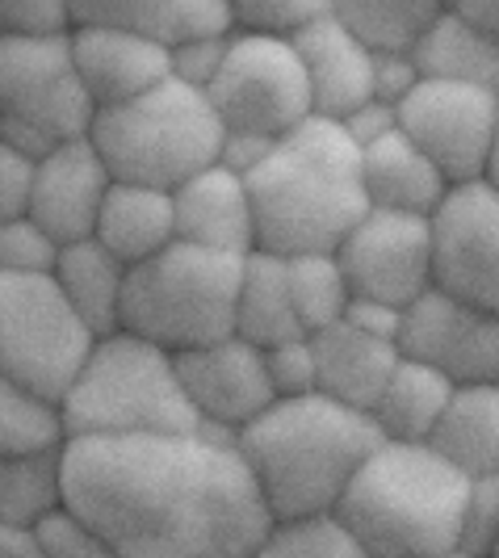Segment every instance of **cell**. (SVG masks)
I'll return each instance as SVG.
<instances>
[{
	"label": "cell",
	"mask_w": 499,
	"mask_h": 558,
	"mask_svg": "<svg viewBox=\"0 0 499 558\" xmlns=\"http://www.w3.org/2000/svg\"><path fill=\"white\" fill-rule=\"evenodd\" d=\"M382 441L378 420L324 391L278 399L235 437L273 521L340 508L349 483Z\"/></svg>",
	"instance_id": "cell-3"
},
{
	"label": "cell",
	"mask_w": 499,
	"mask_h": 558,
	"mask_svg": "<svg viewBox=\"0 0 499 558\" xmlns=\"http://www.w3.org/2000/svg\"><path fill=\"white\" fill-rule=\"evenodd\" d=\"M453 558H466V555H453Z\"/></svg>",
	"instance_id": "cell-49"
},
{
	"label": "cell",
	"mask_w": 499,
	"mask_h": 558,
	"mask_svg": "<svg viewBox=\"0 0 499 558\" xmlns=\"http://www.w3.org/2000/svg\"><path fill=\"white\" fill-rule=\"evenodd\" d=\"M101 336L68 303L56 278L0 274V378L63 399Z\"/></svg>",
	"instance_id": "cell-9"
},
{
	"label": "cell",
	"mask_w": 499,
	"mask_h": 558,
	"mask_svg": "<svg viewBox=\"0 0 499 558\" xmlns=\"http://www.w3.org/2000/svg\"><path fill=\"white\" fill-rule=\"evenodd\" d=\"M278 151V143L273 140H256V135H231L227 131V143H222V168H231V172H240V177H252L256 168L265 165L269 156Z\"/></svg>",
	"instance_id": "cell-45"
},
{
	"label": "cell",
	"mask_w": 499,
	"mask_h": 558,
	"mask_svg": "<svg viewBox=\"0 0 499 558\" xmlns=\"http://www.w3.org/2000/svg\"><path fill=\"white\" fill-rule=\"evenodd\" d=\"M0 558H51L42 537L34 530H9L0 525Z\"/></svg>",
	"instance_id": "cell-46"
},
{
	"label": "cell",
	"mask_w": 499,
	"mask_h": 558,
	"mask_svg": "<svg viewBox=\"0 0 499 558\" xmlns=\"http://www.w3.org/2000/svg\"><path fill=\"white\" fill-rule=\"evenodd\" d=\"M428 446L462 475H499V387H458Z\"/></svg>",
	"instance_id": "cell-25"
},
{
	"label": "cell",
	"mask_w": 499,
	"mask_h": 558,
	"mask_svg": "<svg viewBox=\"0 0 499 558\" xmlns=\"http://www.w3.org/2000/svg\"><path fill=\"white\" fill-rule=\"evenodd\" d=\"M68 508L122 558H256L273 530L235 437L215 428L72 441Z\"/></svg>",
	"instance_id": "cell-1"
},
{
	"label": "cell",
	"mask_w": 499,
	"mask_h": 558,
	"mask_svg": "<svg viewBox=\"0 0 499 558\" xmlns=\"http://www.w3.org/2000/svg\"><path fill=\"white\" fill-rule=\"evenodd\" d=\"M453 383L445 378L441 369L424 362H412L403 357L394 378L387 383V391L374 408V420L382 428L387 441H416V446H428L437 424H441L445 408L453 399Z\"/></svg>",
	"instance_id": "cell-27"
},
{
	"label": "cell",
	"mask_w": 499,
	"mask_h": 558,
	"mask_svg": "<svg viewBox=\"0 0 499 558\" xmlns=\"http://www.w3.org/2000/svg\"><path fill=\"white\" fill-rule=\"evenodd\" d=\"M374 97L387 101V106H403L416 84L424 81L416 68V56H374Z\"/></svg>",
	"instance_id": "cell-42"
},
{
	"label": "cell",
	"mask_w": 499,
	"mask_h": 558,
	"mask_svg": "<svg viewBox=\"0 0 499 558\" xmlns=\"http://www.w3.org/2000/svg\"><path fill=\"white\" fill-rule=\"evenodd\" d=\"M399 131L441 168L449 185L487 181L499 131V88L419 81L399 106Z\"/></svg>",
	"instance_id": "cell-11"
},
{
	"label": "cell",
	"mask_w": 499,
	"mask_h": 558,
	"mask_svg": "<svg viewBox=\"0 0 499 558\" xmlns=\"http://www.w3.org/2000/svg\"><path fill=\"white\" fill-rule=\"evenodd\" d=\"M403 319H407V311L387 307V303H369V299H353L349 315H344V324H353L357 332L382 336V340H399L403 336Z\"/></svg>",
	"instance_id": "cell-44"
},
{
	"label": "cell",
	"mask_w": 499,
	"mask_h": 558,
	"mask_svg": "<svg viewBox=\"0 0 499 558\" xmlns=\"http://www.w3.org/2000/svg\"><path fill=\"white\" fill-rule=\"evenodd\" d=\"M285 269H290V294H294V311H299L306 336L344 324L353 290H349V278H344L336 252L294 256V260H285Z\"/></svg>",
	"instance_id": "cell-32"
},
{
	"label": "cell",
	"mask_w": 499,
	"mask_h": 558,
	"mask_svg": "<svg viewBox=\"0 0 499 558\" xmlns=\"http://www.w3.org/2000/svg\"><path fill=\"white\" fill-rule=\"evenodd\" d=\"M93 240L101 248H110L126 269L160 256V252L181 240L177 235V194L151 190V185H131V181H113Z\"/></svg>",
	"instance_id": "cell-23"
},
{
	"label": "cell",
	"mask_w": 499,
	"mask_h": 558,
	"mask_svg": "<svg viewBox=\"0 0 499 558\" xmlns=\"http://www.w3.org/2000/svg\"><path fill=\"white\" fill-rule=\"evenodd\" d=\"M72 9L76 22L131 29L165 51H177L197 38L235 34L231 0H72Z\"/></svg>",
	"instance_id": "cell-20"
},
{
	"label": "cell",
	"mask_w": 499,
	"mask_h": 558,
	"mask_svg": "<svg viewBox=\"0 0 499 558\" xmlns=\"http://www.w3.org/2000/svg\"><path fill=\"white\" fill-rule=\"evenodd\" d=\"M113 190V172L106 168L93 140L63 143L38 165V185L29 202V219L42 223L59 244H81L93 240L101 206Z\"/></svg>",
	"instance_id": "cell-16"
},
{
	"label": "cell",
	"mask_w": 499,
	"mask_h": 558,
	"mask_svg": "<svg viewBox=\"0 0 499 558\" xmlns=\"http://www.w3.org/2000/svg\"><path fill=\"white\" fill-rule=\"evenodd\" d=\"M466 496L471 475L433 446L382 441L336 512L374 558H453L462 555Z\"/></svg>",
	"instance_id": "cell-4"
},
{
	"label": "cell",
	"mask_w": 499,
	"mask_h": 558,
	"mask_svg": "<svg viewBox=\"0 0 499 558\" xmlns=\"http://www.w3.org/2000/svg\"><path fill=\"white\" fill-rule=\"evenodd\" d=\"M0 26L9 38H68L76 34L72 0H4Z\"/></svg>",
	"instance_id": "cell-36"
},
{
	"label": "cell",
	"mask_w": 499,
	"mask_h": 558,
	"mask_svg": "<svg viewBox=\"0 0 499 558\" xmlns=\"http://www.w3.org/2000/svg\"><path fill=\"white\" fill-rule=\"evenodd\" d=\"M72 441L81 437H151L202 433L177 357L131 332L101 336L81 378L63 395Z\"/></svg>",
	"instance_id": "cell-7"
},
{
	"label": "cell",
	"mask_w": 499,
	"mask_h": 558,
	"mask_svg": "<svg viewBox=\"0 0 499 558\" xmlns=\"http://www.w3.org/2000/svg\"><path fill=\"white\" fill-rule=\"evenodd\" d=\"M244 265L248 256H227L177 240L172 248L131 269L118 332L151 340L172 357L231 340Z\"/></svg>",
	"instance_id": "cell-5"
},
{
	"label": "cell",
	"mask_w": 499,
	"mask_h": 558,
	"mask_svg": "<svg viewBox=\"0 0 499 558\" xmlns=\"http://www.w3.org/2000/svg\"><path fill=\"white\" fill-rule=\"evenodd\" d=\"M361 190H365L369 210L433 219L453 185L445 181V172L419 151L416 143L403 131H394L382 143L361 151Z\"/></svg>",
	"instance_id": "cell-22"
},
{
	"label": "cell",
	"mask_w": 499,
	"mask_h": 558,
	"mask_svg": "<svg viewBox=\"0 0 499 558\" xmlns=\"http://www.w3.org/2000/svg\"><path fill=\"white\" fill-rule=\"evenodd\" d=\"M445 0H336V17L374 56H416Z\"/></svg>",
	"instance_id": "cell-30"
},
{
	"label": "cell",
	"mask_w": 499,
	"mask_h": 558,
	"mask_svg": "<svg viewBox=\"0 0 499 558\" xmlns=\"http://www.w3.org/2000/svg\"><path fill=\"white\" fill-rule=\"evenodd\" d=\"M88 140L101 151L113 181L177 194L185 181L222 160L227 126L210 93L172 76L131 106L97 113Z\"/></svg>",
	"instance_id": "cell-6"
},
{
	"label": "cell",
	"mask_w": 499,
	"mask_h": 558,
	"mask_svg": "<svg viewBox=\"0 0 499 558\" xmlns=\"http://www.w3.org/2000/svg\"><path fill=\"white\" fill-rule=\"evenodd\" d=\"M235 336L256 349H278L285 340H299L303 324L290 294V269L281 256L252 252L244 265V286H240V315H235Z\"/></svg>",
	"instance_id": "cell-28"
},
{
	"label": "cell",
	"mask_w": 499,
	"mask_h": 558,
	"mask_svg": "<svg viewBox=\"0 0 499 558\" xmlns=\"http://www.w3.org/2000/svg\"><path fill=\"white\" fill-rule=\"evenodd\" d=\"M487 181L499 185V131H496V147H491V168H487Z\"/></svg>",
	"instance_id": "cell-48"
},
{
	"label": "cell",
	"mask_w": 499,
	"mask_h": 558,
	"mask_svg": "<svg viewBox=\"0 0 499 558\" xmlns=\"http://www.w3.org/2000/svg\"><path fill=\"white\" fill-rule=\"evenodd\" d=\"M353 299L412 311L437 290L433 281V219L369 210L336 252Z\"/></svg>",
	"instance_id": "cell-12"
},
{
	"label": "cell",
	"mask_w": 499,
	"mask_h": 558,
	"mask_svg": "<svg viewBox=\"0 0 499 558\" xmlns=\"http://www.w3.org/2000/svg\"><path fill=\"white\" fill-rule=\"evenodd\" d=\"M453 4L499 47V0H453Z\"/></svg>",
	"instance_id": "cell-47"
},
{
	"label": "cell",
	"mask_w": 499,
	"mask_h": 558,
	"mask_svg": "<svg viewBox=\"0 0 499 558\" xmlns=\"http://www.w3.org/2000/svg\"><path fill=\"white\" fill-rule=\"evenodd\" d=\"M231 9H235V29L269 34V38H290L294 43L332 4L328 0H231Z\"/></svg>",
	"instance_id": "cell-35"
},
{
	"label": "cell",
	"mask_w": 499,
	"mask_h": 558,
	"mask_svg": "<svg viewBox=\"0 0 499 558\" xmlns=\"http://www.w3.org/2000/svg\"><path fill=\"white\" fill-rule=\"evenodd\" d=\"M68 446H72V428L63 399L26 391L0 378V458L63 453Z\"/></svg>",
	"instance_id": "cell-31"
},
{
	"label": "cell",
	"mask_w": 499,
	"mask_h": 558,
	"mask_svg": "<svg viewBox=\"0 0 499 558\" xmlns=\"http://www.w3.org/2000/svg\"><path fill=\"white\" fill-rule=\"evenodd\" d=\"M68 508V449L34 458H0V525L38 530Z\"/></svg>",
	"instance_id": "cell-29"
},
{
	"label": "cell",
	"mask_w": 499,
	"mask_h": 558,
	"mask_svg": "<svg viewBox=\"0 0 499 558\" xmlns=\"http://www.w3.org/2000/svg\"><path fill=\"white\" fill-rule=\"evenodd\" d=\"M63 256V244L34 219L0 223V274L4 278H51Z\"/></svg>",
	"instance_id": "cell-34"
},
{
	"label": "cell",
	"mask_w": 499,
	"mask_h": 558,
	"mask_svg": "<svg viewBox=\"0 0 499 558\" xmlns=\"http://www.w3.org/2000/svg\"><path fill=\"white\" fill-rule=\"evenodd\" d=\"M311 81V106L328 118H349L374 101V51H365L353 29L336 17V4L294 38Z\"/></svg>",
	"instance_id": "cell-18"
},
{
	"label": "cell",
	"mask_w": 499,
	"mask_h": 558,
	"mask_svg": "<svg viewBox=\"0 0 499 558\" xmlns=\"http://www.w3.org/2000/svg\"><path fill=\"white\" fill-rule=\"evenodd\" d=\"M433 281L449 299L499 315V185H453L433 215Z\"/></svg>",
	"instance_id": "cell-13"
},
{
	"label": "cell",
	"mask_w": 499,
	"mask_h": 558,
	"mask_svg": "<svg viewBox=\"0 0 499 558\" xmlns=\"http://www.w3.org/2000/svg\"><path fill=\"white\" fill-rule=\"evenodd\" d=\"M51 278L97 336H113L122 328V299H126L131 269L110 248H101L97 240L68 244Z\"/></svg>",
	"instance_id": "cell-26"
},
{
	"label": "cell",
	"mask_w": 499,
	"mask_h": 558,
	"mask_svg": "<svg viewBox=\"0 0 499 558\" xmlns=\"http://www.w3.org/2000/svg\"><path fill=\"white\" fill-rule=\"evenodd\" d=\"M38 165L34 156H22L13 147H0V223L9 219H26L34 185H38Z\"/></svg>",
	"instance_id": "cell-41"
},
{
	"label": "cell",
	"mask_w": 499,
	"mask_h": 558,
	"mask_svg": "<svg viewBox=\"0 0 499 558\" xmlns=\"http://www.w3.org/2000/svg\"><path fill=\"white\" fill-rule=\"evenodd\" d=\"M34 533L42 537V546H47L51 558H122L110 542L93 530L84 517H76L72 508L56 512L51 521H42Z\"/></svg>",
	"instance_id": "cell-39"
},
{
	"label": "cell",
	"mask_w": 499,
	"mask_h": 558,
	"mask_svg": "<svg viewBox=\"0 0 499 558\" xmlns=\"http://www.w3.org/2000/svg\"><path fill=\"white\" fill-rule=\"evenodd\" d=\"M344 122V131L357 140V147L365 151V147H374V143H382L387 135H394L399 131V106H387V101H365L361 110H353L349 118H340Z\"/></svg>",
	"instance_id": "cell-43"
},
{
	"label": "cell",
	"mask_w": 499,
	"mask_h": 558,
	"mask_svg": "<svg viewBox=\"0 0 499 558\" xmlns=\"http://www.w3.org/2000/svg\"><path fill=\"white\" fill-rule=\"evenodd\" d=\"M185 395L194 403L202 428H215L227 437H240L256 416H265L278 395L269 383L265 349L231 336L210 349H194L177 357Z\"/></svg>",
	"instance_id": "cell-15"
},
{
	"label": "cell",
	"mask_w": 499,
	"mask_h": 558,
	"mask_svg": "<svg viewBox=\"0 0 499 558\" xmlns=\"http://www.w3.org/2000/svg\"><path fill=\"white\" fill-rule=\"evenodd\" d=\"M416 68L424 81L499 88V47L453 0L445 4L441 17L416 47Z\"/></svg>",
	"instance_id": "cell-24"
},
{
	"label": "cell",
	"mask_w": 499,
	"mask_h": 558,
	"mask_svg": "<svg viewBox=\"0 0 499 558\" xmlns=\"http://www.w3.org/2000/svg\"><path fill=\"white\" fill-rule=\"evenodd\" d=\"M496 558H499V550H496Z\"/></svg>",
	"instance_id": "cell-50"
},
{
	"label": "cell",
	"mask_w": 499,
	"mask_h": 558,
	"mask_svg": "<svg viewBox=\"0 0 499 558\" xmlns=\"http://www.w3.org/2000/svg\"><path fill=\"white\" fill-rule=\"evenodd\" d=\"M256 252L281 260L340 252L369 215L361 190V147L340 118L311 113L248 177Z\"/></svg>",
	"instance_id": "cell-2"
},
{
	"label": "cell",
	"mask_w": 499,
	"mask_h": 558,
	"mask_svg": "<svg viewBox=\"0 0 499 558\" xmlns=\"http://www.w3.org/2000/svg\"><path fill=\"white\" fill-rule=\"evenodd\" d=\"M222 126L231 135L281 143L303 118L315 113L303 56L290 38L235 29L219 81L210 88Z\"/></svg>",
	"instance_id": "cell-10"
},
{
	"label": "cell",
	"mask_w": 499,
	"mask_h": 558,
	"mask_svg": "<svg viewBox=\"0 0 499 558\" xmlns=\"http://www.w3.org/2000/svg\"><path fill=\"white\" fill-rule=\"evenodd\" d=\"M88 97L68 38H0V147L47 160L63 143L93 135Z\"/></svg>",
	"instance_id": "cell-8"
},
{
	"label": "cell",
	"mask_w": 499,
	"mask_h": 558,
	"mask_svg": "<svg viewBox=\"0 0 499 558\" xmlns=\"http://www.w3.org/2000/svg\"><path fill=\"white\" fill-rule=\"evenodd\" d=\"M231 38H235V34H219V38H197V43L177 47V51H172V76L181 84H190V88L210 93L215 81H219L222 63H227Z\"/></svg>",
	"instance_id": "cell-40"
},
{
	"label": "cell",
	"mask_w": 499,
	"mask_h": 558,
	"mask_svg": "<svg viewBox=\"0 0 499 558\" xmlns=\"http://www.w3.org/2000/svg\"><path fill=\"white\" fill-rule=\"evenodd\" d=\"M177 235L185 244L227 256L256 252V215H252L248 177L231 168H206L177 190Z\"/></svg>",
	"instance_id": "cell-19"
},
{
	"label": "cell",
	"mask_w": 499,
	"mask_h": 558,
	"mask_svg": "<svg viewBox=\"0 0 499 558\" xmlns=\"http://www.w3.org/2000/svg\"><path fill=\"white\" fill-rule=\"evenodd\" d=\"M315 357H319V391L340 399L344 408H357L374 416L378 399L403 362L399 340L357 332L353 324H336L328 332H315Z\"/></svg>",
	"instance_id": "cell-21"
},
{
	"label": "cell",
	"mask_w": 499,
	"mask_h": 558,
	"mask_svg": "<svg viewBox=\"0 0 499 558\" xmlns=\"http://www.w3.org/2000/svg\"><path fill=\"white\" fill-rule=\"evenodd\" d=\"M403 357L441 369L453 387H499V315L428 290L403 319Z\"/></svg>",
	"instance_id": "cell-14"
},
{
	"label": "cell",
	"mask_w": 499,
	"mask_h": 558,
	"mask_svg": "<svg viewBox=\"0 0 499 558\" xmlns=\"http://www.w3.org/2000/svg\"><path fill=\"white\" fill-rule=\"evenodd\" d=\"M265 365H269V383H273L278 399H303V395L319 391V357H315L311 336L265 349Z\"/></svg>",
	"instance_id": "cell-37"
},
{
	"label": "cell",
	"mask_w": 499,
	"mask_h": 558,
	"mask_svg": "<svg viewBox=\"0 0 499 558\" xmlns=\"http://www.w3.org/2000/svg\"><path fill=\"white\" fill-rule=\"evenodd\" d=\"M72 51H76L84 88L97 101V113L131 106V101L147 97L151 88L172 81V51L147 43L131 29L76 22Z\"/></svg>",
	"instance_id": "cell-17"
},
{
	"label": "cell",
	"mask_w": 499,
	"mask_h": 558,
	"mask_svg": "<svg viewBox=\"0 0 499 558\" xmlns=\"http://www.w3.org/2000/svg\"><path fill=\"white\" fill-rule=\"evenodd\" d=\"M256 558H374L365 550L353 525L340 512H311V517H285L265 533Z\"/></svg>",
	"instance_id": "cell-33"
},
{
	"label": "cell",
	"mask_w": 499,
	"mask_h": 558,
	"mask_svg": "<svg viewBox=\"0 0 499 558\" xmlns=\"http://www.w3.org/2000/svg\"><path fill=\"white\" fill-rule=\"evenodd\" d=\"M499 550V475L471 478L466 521H462V555L496 558Z\"/></svg>",
	"instance_id": "cell-38"
}]
</instances>
